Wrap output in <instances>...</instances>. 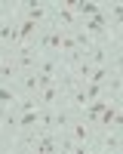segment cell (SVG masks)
Listing matches in <instances>:
<instances>
[{
    "instance_id": "6da1fadb",
    "label": "cell",
    "mask_w": 123,
    "mask_h": 154,
    "mask_svg": "<svg viewBox=\"0 0 123 154\" xmlns=\"http://www.w3.org/2000/svg\"><path fill=\"white\" fill-rule=\"evenodd\" d=\"M9 56H12V62H16L19 74H34V71H37L40 53H37V46H34V43H31V46H16Z\"/></svg>"
},
{
    "instance_id": "7a4b0ae2",
    "label": "cell",
    "mask_w": 123,
    "mask_h": 154,
    "mask_svg": "<svg viewBox=\"0 0 123 154\" xmlns=\"http://www.w3.org/2000/svg\"><path fill=\"white\" fill-rule=\"evenodd\" d=\"M65 68L62 65V56H40V62H37V80H40V86L43 83H56V77H58V71Z\"/></svg>"
},
{
    "instance_id": "3957f363",
    "label": "cell",
    "mask_w": 123,
    "mask_h": 154,
    "mask_svg": "<svg viewBox=\"0 0 123 154\" xmlns=\"http://www.w3.org/2000/svg\"><path fill=\"white\" fill-rule=\"evenodd\" d=\"M16 19H19V16H16ZM43 28H46V25H37V22H31V19H19V22H16V46H31Z\"/></svg>"
},
{
    "instance_id": "277c9868",
    "label": "cell",
    "mask_w": 123,
    "mask_h": 154,
    "mask_svg": "<svg viewBox=\"0 0 123 154\" xmlns=\"http://www.w3.org/2000/svg\"><path fill=\"white\" fill-rule=\"evenodd\" d=\"M68 136L74 139V145H92V139H95V130H92V126L86 123L83 117H74V123H71Z\"/></svg>"
},
{
    "instance_id": "5b68a950",
    "label": "cell",
    "mask_w": 123,
    "mask_h": 154,
    "mask_svg": "<svg viewBox=\"0 0 123 154\" xmlns=\"http://www.w3.org/2000/svg\"><path fill=\"white\" fill-rule=\"evenodd\" d=\"M102 9H105V19H108V31L120 34V28H123V3L120 0H105Z\"/></svg>"
},
{
    "instance_id": "8992f818",
    "label": "cell",
    "mask_w": 123,
    "mask_h": 154,
    "mask_svg": "<svg viewBox=\"0 0 123 154\" xmlns=\"http://www.w3.org/2000/svg\"><path fill=\"white\" fill-rule=\"evenodd\" d=\"M71 123H74V111L65 105V102L56 105V108H52V133H68Z\"/></svg>"
},
{
    "instance_id": "52a82bcc",
    "label": "cell",
    "mask_w": 123,
    "mask_h": 154,
    "mask_svg": "<svg viewBox=\"0 0 123 154\" xmlns=\"http://www.w3.org/2000/svg\"><path fill=\"white\" fill-rule=\"evenodd\" d=\"M34 99H37V105H40V108H56V105H62V102H65L56 83H43L40 93H37Z\"/></svg>"
},
{
    "instance_id": "ba28073f",
    "label": "cell",
    "mask_w": 123,
    "mask_h": 154,
    "mask_svg": "<svg viewBox=\"0 0 123 154\" xmlns=\"http://www.w3.org/2000/svg\"><path fill=\"white\" fill-rule=\"evenodd\" d=\"M56 86H58V93H62V99H68L74 89L80 86V80H77V74H74L71 68H62L58 71V77H56Z\"/></svg>"
},
{
    "instance_id": "9c48e42d",
    "label": "cell",
    "mask_w": 123,
    "mask_h": 154,
    "mask_svg": "<svg viewBox=\"0 0 123 154\" xmlns=\"http://www.w3.org/2000/svg\"><path fill=\"white\" fill-rule=\"evenodd\" d=\"M31 154H58V136L56 133H40Z\"/></svg>"
},
{
    "instance_id": "30bf717a",
    "label": "cell",
    "mask_w": 123,
    "mask_h": 154,
    "mask_svg": "<svg viewBox=\"0 0 123 154\" xmlns=\"http://www.w3.org/2000/svg\"><path fill=\"white\" fill-rule=\"evenodd\" d=\"M102 96H105V102H120L123 99V74H111L108 77Z\"/></svg>"
},
{
    "instance_id": "8fae6325",
    "label": "cell",
    "mask_w": 123,
    "mask_h": 154,
    "mask_svg": "<svg viewBox=\"0 0 123 154\" xmlns=\"http://www.w3.org/2000/svg\"><path fill=\"white\" fill-rule=\"evenodd\" d=\"M16 89H19V96H37V93H40V80H37V74H19Z\"/></svg>"
},
{
    "instance_id": "7c38bea8",
    "label": "cell",
    "mask_w": 123,
    "mask_h": 154,
    "mask_svg": "<svg viewBox=\"0 0 123 154\" xmlns=\"http://www.w3.org/2000/svg\"><path fill=\"white\" fill-rule=\"evenodd\" d=\"M16 80H19V68H16V62H12V56H3V59H0V83L16 86Z\"/></svg>"
},
{
    "instance_id": "4fadbf2b",
    "label": "cell",
    "mask_w": 123,
    "mask_h": 154,
    "mask_svg": "<svg viewBox=\"0 0 123 154\" xmlns=\"http://www.w3.org/2000/svg\"><path fill=\"white\" fill-rule=\"evenodd\" d=\"M74 12H77V22H83V19L98 16V12H102V3H98V0H77Z\"/></svg>"
},
{
    "instance_id": "5bb4252c",
    "label": "cell",
    "mask_w": 123,
    "mask_h": 154,
    "mask_svg": "<svg viewBox=\"0 0 123 154\" xmlns=\"http://www.w3.org/2000/svg\"><path fill=\"white\" fill-rule=\"evenodd\" d=\"M16 102H19V89H16V86H9V83H0V105L16 108Z\"/></svg>"
},
{
    "instance_id": "9a60e30c",
    "label": "cell",
    "mask_w": 123,
    "mask_h": 154,
    "mask_svg": "<svg viewBox=\"0 0 123 154\" xmlns=\"http://www.w3.org/2000/svg\"><path fill=\"white\" fill-rule=\"evenodd\" d=\"M114 74L108 65H102V68H92V74H89V80L86 83H92V86H98V89H105V83H108V77Z\"/></svg>"
},
{
    "instance_id": "2e32d148",
    "label": "cell",
    "mask_w": 123,
    "mask_h": 154,
    "mask_svg": "<svg viewBox=\"0 0 123 154\" xmlns=\"http://www.w3.org/2000/svg\"><path fill=\"white\" fill-rule=\"evenodd\" d=\"M74 74H77V80H80V83H86V80H89V74H92V65H89V59H86V56L77 62V65H74Z\"/></svg>"
}]
</instances>
